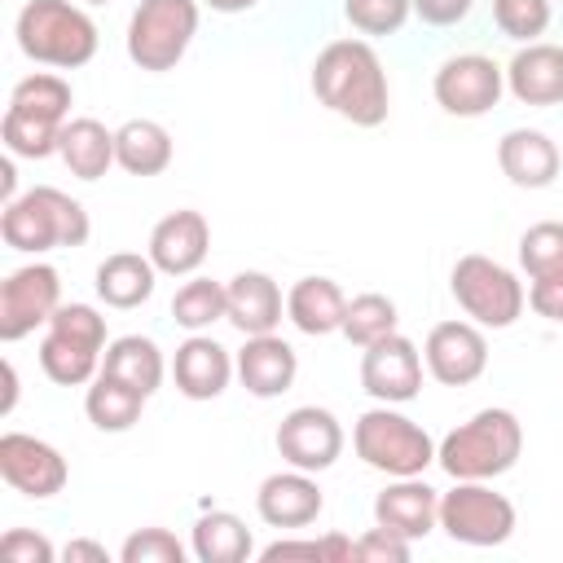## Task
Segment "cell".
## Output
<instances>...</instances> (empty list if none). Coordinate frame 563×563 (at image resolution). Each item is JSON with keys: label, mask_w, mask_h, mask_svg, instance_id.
<instances>
[{"label": "cell", "mask_w": 563, "mask_h": 563, "mask_svg": "<svg viewBox=\"0 0 563 563\" xmlns=\"http://www.w3.org/2000/svg\"><path fill=\"white\" fill-rule=\"evenodd\" d=\"M198 35V0H141L128 22V57L141 70H172Z\"/></svg>", "instance_id": "7"}, {"label": "cell", "mask_w": 563, "mask_h": 563, "mask_svg": "<svg viewBox=\"0 0 563 563\" xmlns=\"http://www.w3.org/2000/svg\"><path fill=\"white\" fill-rule=\"evenodd\" d=\"M233 369H238V361H229V352L207 334H189L172 356L176 391L189 400H216L229 387Z\"/></svg>", "instance_id": "17"}, {"label": "cell", "mask_w": 563, "mask_h": 563, "mask_svg": "<svg viewBox=\"0 0 563 563\" xmlns=\"http://www.w3.org/2000/svg\"><path fill=\"white\" fill-rule=\"evenodd\" d=\"M9 110L18 114H31V119H48V123H66V110H70V84L53 70H35L26 79H18L13 97H9Z\"/></svg>", "instance_id": "31"}, {"label": "cell", "mask_w": 563, "mask_h": 563, "mask_svg": "<svg viewBox=\"0 0 563 563\" xmlns=\"http://www.w3.org/2000/svg\"><path fill=\"white\" fill-rule=\"evenodd\" d=\"M352 444H356V457H361L365 466H374V471H383V475H396V479L422 475V471L435 462L431 435H427L413 418H405V413H396V409H387V405L365 409V413L356 418Z\"/></svg>", "instance_id": "5"}, {"label": "cell", "mask_w": 563, "mask_h": 563, "mask_svg": "<svg viewBox=\"0 0 563 563\" xmlns=\"http://www.w3.org/2000/svg\"><path fill=\"white\" fill-rule=\"evenodd\" d=\"M0 475L9 488L26 493V497H53L66 488V457L35 435L22 431H4L0 435Z\"/></svg>", "instance_id": "14"}, {"label": "cell", "mask_w": 563, "mask_h": 563, "mask_svg": "<svg viewBox=\"0 0 563 563\" xmlns=\"http://www.w3.org/2000/svg\"><path fill=\"white\" fill-rule=\"evenodd\" d=\"M497 167L519 189H545L559 176V145L537 128H510L497 141Z\"/></svg>", "instance_id": "20"}, {"label": "cell", "mask_w": 563, "mask_h": 563, "mask_svg": "<svg viewBox=\"0 0 563 563\" xmlns=\"http://www.w3.org/2000/svg\"><path fill=\"white\" fill-rule=\"evenodd\" d=\"M163 369H167V365H163V352H158L150 339H141V334H123V339H114V343L101 352V374H110V378H119V383L145 391V396L158 391Z\"/></svg>", "instance_id": "27"}, {"label": "cell", "mask_w": 563, "mask_h": 563, "mask_svg": "<svg viewBox=\"0 0 563 563\" xmlns=\"http://www.w3.org/2000/svg\"><path fill=\"white\" fill-rule=\"evenodd\" d=\"M528 303H532L537 317H545V321H563V273L532 277V286H528Z\"/></svg>", "instance_id": "43"}, {"label": "cell", "mask_w": 563, "mask_h": 563, "mask_svg": "<svg viewBox=\"0 0 563 563\" xmlns=\"http://www.w3.org/2000/svg\"><path fill=\"white\" fill-rule=\"evenodd\" d=\"M343 312L347 299L330 277H299L286 295V317L295 321V330L303 334H334L343 330Z\"/></svg>", "instance_id": "24"}, {"label": "cell", "mask_w": 563, "mask_h": 563, "mask_svg": "<svg viewBox=\"0 0 563 563\" xmlns=\"http://www.w3.org/2000/svg\"><path fill=\"white\" fill-rule=\"evenodd\" d=\"M277 453L299 471H325L343 453V427L330 409L299 405L277 427Z\"/></svg>", "instance_id": "13"}, {"label": "cell", "mask_w": 563, "mask_h": 563, "mask_svg": "<svg viewBox=\"0 0 563 563\" xmlns=\"http://www.w3.org/2000/svg\"><path fill=\"white\" fill-rule=\"evenodd\" d=\"M506 88L523 106H559L563 101V48L559 44H523L506 66Z\"/></svg>", "instance_id": "21"}, {"label": "cell", "mask_w": 563, "mask_h": 563, "mask_svg": "<svg viewBox=\"0 0 563 563\" xmlns=\"http://www.w3.org/2000/svg\"><path fill=\"white\" fill-rule=\"evenodd\" d=\"M251 550V528L229 510H211L194 523V554L202 563H242Z\"/></svg>", "instance_id": "30"}, {"label": "cell", "mask_w": 563, "mask_h": 563, "mask_svg": "<svg viewBox=\"0 0 563 563\" xmlns=\"http://www.w3.org/2000/svg\"><path fill=\"white\" fill-rule=\"evenodd\" d=\"M123 563H185V545L176 541V532L167 528H136L123 550H119Z\"/></svg>", "instance_id": "39"}, {"label": "cell", "mask_w": 563, "mask_h": 563, "mask_svg": "<svg viewBox=\"0 0 563 563\" xmlns=\"http://www.w3.org/2000/svg\"><path fill=\"white\" fill-rule=\"evenodd\" d=\"M229 312V299H224V286L220 282H211V277H189L180 290H176V299H172V317H176V325H185V330H207L211 321H220Z\"/></svg>", "instance_id": "34"}, {"label": "cell", "mask_w": 563, "mask_h": 563, "mask_svg": "<svg viewBox=\"0 0 563 563\" xmlns=\"http://www.w3.org/2000/svg\"><path fill=\"white\" fill-rule=\"evenodd\" d=\"M501 88H506V70L484 57V53H462V57H449L440 70H435V101L444 114H457V119H479L488 114L497 101H501Z\"/></svg>", "instance_id": "10"}, {"label": "cell", "mask_w": 563, "mask_h": 563, "mask_svg": "<svg viewBox=\"0 0 563 563\" xmlns=\"http://www.w3.org/2000/svg\"><path fill=\"white\" fill-rule=\"evenodd\" d=\"M13 400H18V374H13V365L4 361V413L13 409Z\"/></svg>", "instance_id": "47"}, {"label": "cell", "mask_w": 563, "mask_h": 563, "mask_svg": "<svg viewBox=\"0 0 563 563\" xmlns=\"http://www.w3.org/2000/svg\"><path fill=\"white\" fill-rule=\"evenodd\" d=\"M264 563H290V559H308V563H352L356 559V541L330 532L321 541H273L260 550Z\"/></svg>", "instance_id": "36"}, {"label": "cell", "mask_w": 563, "mask_h": 563, "mask_svg": "<svg viewBox=\"0 0 563 563\" xmlns=\"http://www.w3.org/2000/svg\"><path fill=\"white\" fill-rule=\"evenodd\" d=\"M62 559L66 563H106V545H97V541H70L62 550Z\"/></svg>", "instance_id": "45"}, {"label": "cell", "mask_w": 563, "mask_h": 563, "mask_svg": "<svg viewBox=\"0 0 563 563\" xmlns=\"http://www.w3.org/2000/svg\"><path fill=\"white\" fill-rule=\"evenodd\" d=\"M62 308V277L53 264H26L13 268L0 286V339L18 343L35 325H48Z\"/></svg>", "instance_id": "9"}, {"label": "cell", "mask_w": 563, "mask_h": 563, "mask_svg": "<svg viewBox=\"0 0 563 563\" xmlns=\"http://www.w3.org/2000/svg\"><path fill=\"white\" fill-rule=\"evenodd\" d=\"M321 506L325 501H321V488H317L312 471H299V466L268 475L255 493V510L273 528H308L321 515Z\"/></svg>", "instance_id": "16"}, {"label": "cell", "mask_w": 563, "mask_h": 563, "mask_svg": "<svg viewBox=\"0 0 563 563\" xmlns=\"http://www.w3.org/2000/svg\"><path fill=\"white\" fill-rule=\"evenodd\" d=\"M413 0H343V13L365 35H391L405 26Z\"/></svg>", "instance_id": "38"}, {"label": "cell", "mask_w": 563, "mask_h": 563, "mask_svg": "<svg viewBox=\"0 0 563 563\" xmlns=\"http://www.w3.org/2000/svg\"><path fill=\"white\" fill-rule=\"evenodd\" d=\"M440 528L462 545H501L515 532V506L484 479H457V488L440 497Z\"/></svg>", "instance_id": "8"}, {"label": "cell", "mask_w": 563, "mask_h": 563, "mask_svg": "<svg viewBox=\"0 0 563 563\" xmlns=\"http://www.w3.org/2000/svg\"><path fill=\"white\" fill-rule=\"evenodd\" d=\"M224 299H229V321L242 330V334H273L277 321H282V290L268 273H238L229 277L224 286Z\"/></svg>", "instance_id": "22"}, {"label": "cell", "mask_w": 563, "mask_h": 563, "mask_svg": "<svg viewBox=\"0 0 563 563\" xmlns=\"http://www.w3.org/2000/svg\"><path fill=\"white\" fill-rule=\"evenodd\" d=\"M202 4H211L216 13H246V9H255L260 0H202Z\"/></svg>", "instance_id": "46"}, {"label": "cell", "mask_w": 563, "mask_h": 563, "mask_svg": "<svg viewBox=\"0 0 563 563\" xmlns=\"http://www.w3.org/2000/svg\"><path fill=\"white\" fill-rule=\"evenodd\" d=\"M519 453H523L519 418L510 409H479L471 422L453 427L440 440L435 462L453 479H497L519 462Z\"/></svg>", "instance_id": "2"}, {"label": "cell", "mask_w": 563, "mask_h": 563, "mask_svg": "<svg viewBox=\"0 0 563 563\" xmlns=\"http://www.w3.org/2000/svg\"><path fill=\"white\" fill-rule=\"evenodd\" d=\"M57 154L70 167V176H79V180H101L110 172V163H119L114 158V132L97 119H70L62 128Z\"/></svg>", "instance_id": "25"}, {"label": "cell", "mask_w": 563, "mask_h": 563, "mask_svg": "<svg viewBox=\"0 0 563 563\" xmlns=\"http://www.w3.org/2000/svg\"><path fill=\"white\" fill-rule=\"evenodd\" d=\"M0 559L4 563H53V545L31 528H9L0 537Z\"/></svg>", "instance_id": "42"}, {"label": "cell", "mask_w": 563, "mask_h": 563, "mask_svg": "<svg viewBox=\"0 0 563 563\" xmlns=\"http://www.w3.org/2000/svg\"><path fill=\"white\" fill-rule=\"evenodd\" d=\"M493 18L501 35L532 44L550 26V0H493Z\"/></svg>", "instance_id": "37"}, {"label": "cell", "mask_w": 563, "mask_h": 563, "mask_svg": "<svg viewBox=\"0 0 563 563\" xmlns=\"http://www.w3.org/2000/svg\"><path fill=\"white\" fill-rule=\"evenodd\" d=\"M361 387L383 405H405L422 387V356L405 334H387L361 356Z\"/></svg>", "instance_id": "12"}, {"label": "cell", "mask_w": 563, "mask_h": 563, "mask_svg": "<svg viewBox=\"0 0 563 563\" xmlns=\"http://www.w3.org/2000/svg\"><path fill=\"white\" fill-rule=\"evenodd\" d=\"M299 374V356L282 334H246V347L238 352V378L251 396L273 400L282 396Z\"/></svg>", "instance_id": "19"}, {"label": "cell", "mask_w": 563, "mask_h": 563, "mask_svg": "<svg viewBox=\"0 0 563 563\" xmlns=\"http://www.w3.org/2000/svg\"><path fill=\"white\" fill-rule=\"evenodd\" d=\"M88 4H106V0H88Z\"/></svg>", "instance_id": "48"}, {"label": "cell", "mask_w": 563, "mask_h": 563, "mask_svg": "<svg viewBox=\"0 0 563 563\" xmlns=\"http://www.w3.org/2000/svg\"><path fill=\"white\" fill-rule=\"evenodd\" d=\"M312 92L325 110L356 128H378L387 119V75L365 40H334L312 62Z\"/></svg>", "instance_id": "1"}, {"label": "cell", "mask_w": 563, "mask_h": 563, "mask_svg": "<svg viewBox=\"0 0 563 563\" xmlns=\"http://www.w3.org/2000/svg\"><path fill=\"white\" fill-rule=\"evenodd\" d=\"M13 31H18V48L40 66L75 70L97 53V26L70 0H26Z\"/></svg>", "instance_id": "4"}, {"label": "cell", "mask_w": 563, "mask_h": 563, "mask_svg": "<svg viewBox=\"0 0 563 563\" xmlns=\"http://www.w3.org/2000/svg\"><path fill=\"white\" fill-rule=\"evenodd\" d=\"M356 559H361V563H405V559H409V537L387 532V528L374 523V528L356 541Z\"/></svg>", "instance_id": "41"}, {"label": "cell", "mask_w": 563, "mask_h": 563, "mask_svg": "<svg viewBox=\"0 0 563 563\" xmlns=\"http://www.w3.org/2000/svg\"><path fill=\"white\" fill-rule=\"evenodd\" d=\"M145 400H150L145 391H136V387H128V383H119L110 374H97L88 396H84V413H88V422L97 431H128L141 418Z\"/></svg>", "instance_id": "28"}, {"label": "cell", "mask_w": 563, "mask_h": 563, "mask_svg": "<svg viewBox=\"0 0 563 563\" xmlns=\"http://www.w3.org/2000/svg\"><path fill=\"white\" fill-rule=\"evenodd\" d=\"M207 251H211V224H207V216L180 207V211H167V216L150 229V251H145V255L154 260L158 273L189 277V273L202 268Z\"/></svg>", "instance_id": "15"}, {"label": "cell", "mask_w": 563, "mask_h": 563, "mask_svg": "<svg viewBox=\"0 0 563 563\" xmlns=\"http://www.w3.org/2000/svg\"><path fill=\"white\" fill-rule=\"evenodd\" d=\"M413 13L431 26H453L471 13V0H413Z\"/></svg>", "instance_id": "44"}, {"label": "cell", "mask_w": 563, "mask_h": 563, "mask_svg": "<svg viewBox=\"0 0 563 563\" xmlns=\"http://www.w3.org/2000/svg\"><path fill=\"white\" fill-rule=\"evenodd\" d=\"M374 523L387 528V532H400V537L418 541V537H427L440 523V497L418 475H405V479L387 484L374 497Z\"/></svg>", "instance_id": "18"}, {"label": "cell", "mask_w": 563, "mask_h": 563, "mask_svg": "<svg viewBox=\"0 0 563 563\" xmlns=\"http://www.w3.org/2000/svg\"><path fill=\"white\" fill-rule=\"evenodd\" d=\"M154 260L136 251H114L97 264V295L106 308H141L154 295Z\"/></svg>", "instance_id": "23"}, {"label": "cell", "mask_w": 563, "mask_h": 563, "mask_svg": "<svg viewBox=\"0 0 563 563\" xmlns=\"http://www.w3.org/2000/svg\"><path fill=\"white\" fill-rule=\"evenodd\" d=\"M40 365H44V374H48L53 383L79 387V383H88L92 374H101V369H97V365H101V347H92V343H84V339H75V334L48 330V334L40 339Z\"/></svg>", "instance_id": "29"}, {"label": "cell", "mask_w": 563, "mask_h": 563, "mask_svg": "<svg viewBox=\"0 0 563 563\" xmlns=\"http://www.w3.org/2000/svg\"><path fill=\"white\" fill-rule=\"evenodd\" d=\"M427 369L444 387H466L488 369V343L475 321H440L427 334Z\"/></svg>", "instance_id": "11"}, {"label": "cell", "mask_w": 563, "mask_h": 563, "mask_svg": "<svg viewBox=\"0 0 563 563\" xmlns=\"http://www.w3.org/2000/svg\"><path fill=\"white\" fill-rule=\"evenodd\" d=\"M88 229L92 224H88L84 202H75L70 194H62L53 185L26 189L22 198L4 202V216H0L4 246L26 251V255H40V251H53V246H84Z\"/></svg>", "instance_id": "3"}, {"label": "cell", "mask_w": 563, "mask_h": 563, "mask_svg": "<svg viewBox=\"0 0 563 563\" xmlns=\"http://www.w3.org/2000/svg\"><path fill=\"white\" fill-rule=\"evenodd\" d=\"M62 128L66 123H48V119H31V114H18V110H4L0 141H4V150L13 158H48V154H57Z\"/></svg>", "instance_id": "33"}, {"label": "cell", "mask_w": 563, "mask_h": 563, "mask_svg": "<svg viewBox=\"0 0 563 563\" xmlns=\"http://www.w3.org/2000/svg\"><path fill=\"white\" fill-rule=\"evenodd\" d=\"M396 334V303L378 290H365L356 299H347V312H343V339L356 343V347H369L378 339Z\"/></svg>", "instance_id": "32"}, {"label": "cell", "mask_w": 563, "mask_h": 563, "mask_svg": "<svg viewBox=\"0 0 563 563\" xmlns=\"http://www.w3.org/2000/svg\"><path fill=\"white\" fill-rule=\"evenodd\" d=\"M48 330H62V334H75V339H84L92 347H106V317L97 308H88V303H62L53 312Z\"/></svg>", "instance_id": "40"}, {"label": "cell", "mask_w": 563, "mask_h": 563, "mask_svg": "<svg viewBox=\"0 0 563 563\" xmlns=\"http://www.w3.org/2000/svg\"><path fill=\"white\" fill-rule=\"evenodd\" d=\"M449 290H453L457 308L475 325H488V330L515 325L519 312H523V303H528L523 282L506 264H497L488 255H462L453 264V273H449Z\"/></svg>", "instance_id": "6"}, {"label": "cell", "mask_w": 563, "mask_h": 563, "mask_svg": "<svg viewBox=\"0 0 563 563\" xmlns=\"http://www.w3.org/2000/svg\"><path fill=\"white\" fill-rule=\"evenodd\" d=\"M114 158L132 176H158L172 167V132L154 119H128L114 132Z\"/></svg>", "instance_id": "26"}, {"label": "cell", "mask_w": 563, "mask_h": 563, "mask_svg": "<svg viewBox=\"0 0 563 563\" xmlns=\"http://www.w3.org/2000/svg\"><path fill=\"white\" fill-rule=\"evenodd\" d=\"M519 264L528 277H550L563 273V224L559 220H541L519 238Z\"/></svg>", "instance_id": "35"}]
</instances>
